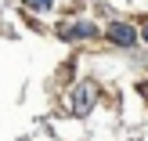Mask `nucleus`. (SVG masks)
I'll list each match as a JSON object with an SVG mask.
<instances>
[{
    "instance_id": "f257e3e1",
    "label": "nucleus",
    "mask_w": 148,
    "mask_h": 141,
    "mask_svg": "<svg viewBox=\"0 0 148 141\" xmlns=\"http://www.w3.org/2000/svg\"><path fill=\"white\" fill-rule=\"evenodd\" d=\"M94 98H98V87L94 83H79L72 91V116H87L94 109Z\"/></svg>"
},
{
    "instance_id": "f03ea898",
    "label": "nucleus",
    "mask_w": 148,
    "mask_h": 141,
    "mask_svg": "<svg viewBox=\"0 0 148 141\" xmlns=\"http://www.w3.org/2000/svg\"><path fill=\"white\" fill-rule=\"evenodd\" d=\"M105 36H108L112 43H119V47H134V43H137L134 25H127V22H112V25L105 29Z\"/></svg>"
},
{
    "instance_id": "7ed1b4c3",
    "label": "nucleus",
    "mask_w": 148,
    "mask_h": 141,
    "mask_svg": "<svg viewBox=\"0 0 148 141\" xmlns=\"http://www.w3.org/2000/svg\"><path fill=\"white\" fill-rule=\"evenodd\" d=\"M62 36L65 40H90V36H98V25L94 22H76V25H65Z\"/></svg>"
},
{
    "instance_id": "20e7f679",
    "label": "nucleus",
    "mask_w": 148,
    "mask_h": 141,
    "mask_svg": "<svg viewBox=\"0 0 148 141\" xmlns=\"http://www.w3.org/2000/svg\"><path fill=\"white\" fill-rule=\"evenodd\" d=\"M25 7H29V11H40V14H47V11H51V0H25Z\"/></svg>"
},
{
    "instance_id": "39448f33",
    "label": "nucleus",
    "mask_w": 148,
    "mask_h": 141,
    "mask_svg": "<svg viewBox=\"0 0 148 141\" xmlns=\"http://www.w3.org/2000/svg\"><path fill=\"white\" fill-rule=\"evenodd\" d=\"M141 36H145V40H148V25H145V33H141Z\"/></svg>"
}]
</instances>
